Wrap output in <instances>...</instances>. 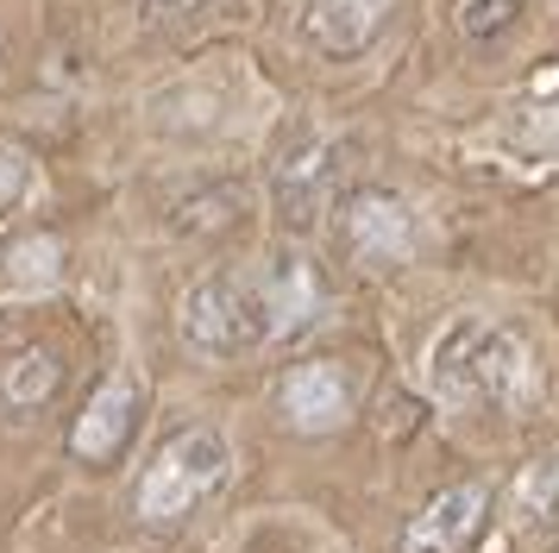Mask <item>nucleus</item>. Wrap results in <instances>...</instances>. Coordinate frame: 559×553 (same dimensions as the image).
I'll list each match as a JSON object with an SVG mask.
<instances>
[{
	"mask_svg": "<svg viewBox=\"0 0 559 553\" xmlns=\"http://www.w3.org/2000/svg\"><path fill=\"white\" fill-rule=\"evenodd\" d=\"M314 308V283L302 264H283L271 276L252 271H214L182 296L177 333L202 358H246L264 340H277L283 327H296Z\"/></svg>",
	"mask_w": 559,
	"mask_h": 553,
	"instance_id": "1",
	"label": "nucleus"
},
{
	"mask_svg": "<svg viewBox=\"0 0 559 553\" xmlns=\"http://www.w3.org/2000/svg\"><path fill=\"white\" fill-rule=\"evenodd\" d=\"M428 384L459 409H528L540 397V365L509 321L453 315L428 346Z\"/></svg>",
	"mask_w": 559,
	"mask_h": 553,
	"instance_id": "2",
	"label": "nucleus"
},
{
	"mask_svg": "<svg viewBox=\"0 0 559 553\" xmlns=\"http://www.w3.org/2000/svg\"><path fill=\"white\" fill-rule=\"evenodd\" d=\"M227 466H233V447H227L221 427H189V434H177V440L152 459L145 484H139V516L164 522V516L195 509V503L227 478Z\"/></svg>",
	"mask_w": 559,
	"mask_h": 553,
	"instance_id": "3",
	"label": "nucleus"
},
{
	"mask_svg": "<svg viewBox=\"0 0 559 553\" xmlns=\"http://www.w3.org/2000/svg\"><path fill=\"white\" fill-rule=\"evenodd\" d=\"M340 239H346L353 258H365V264H403V258H415V246H421V226H415L403 196H390V189H358V196L340 208Z\"/></svg>",
	"mask_w": 559,
	"mask_h": 553,
	"instance_id": "4",
	"label": "nucleus"
},
{
	"mask_svg": "<svg viewBox=\"0 0 559 553\" xmlns=\"http://www.w3.org/2000/svg\"><path fill=\"white\" fill-rule=\"evenodd\" d=\"M383 13L390 0H296L289 32L314 57H358L383 32Z\"/></svg>",
	"mask_w": 559,
	"mask_h": 553,
	"instance_id": "5",
	"label": "nucleus"
},
{
	"mask_svg": "<svg viewBox=\"0 0 559 553\" xmlns=\"http://www.w3.org/2000/svg\"><path fill=\"white\" fill-rule=\"evenodd\" d=\"M132 415H139V377L132 372H114L95 390V402L82 409V422L76 434H70V447H76V459H114V452L127 447V434H132Z\"/></svg>",
	"mask_w": 559,
	"mask_h": 553,
	"instance_id": "6",
	"label": "nucleus"
},
{
	"mask_svg": "<svg viewBox=\"0 0 559 553\" xmlns=\"http://www.w3.org/2000/svg\"><path fill=\"white\" fill-rule=\"evenodd\" d=\"M346 377L333 372L328 358H308L283 377V422L302 427V434H328V427L346 422Z\"/></svg>",
	"mask_w": 559,
	"mask_h": 553,
	"instance_id": "7",
	"label": "nucleus"
},
{
	"mask_svg": "<svg viewBox=\"0 0 559 553\" xmlns=\"http://www.w3.org/2000/svg\"><path fill=\"white\" fill-rule=\"evenodd\" d=\"M484 491L478 484H459V491H440V497L408 522V553H459L484 522Z\"/></svg>",
	"mask_w": 559,
	"mask_h": 553,
	"instance_id": "8",
	"label": "nucleus"
},
{
	"mask_svg": "<svg viewBox=\"0 0 559 553\" xmlns=\"http://www.w3.org/2000/svg\"><path fill=\"white\" fill-rule=\"evenodd\" d=\"M515 528L522 534H559V459H540L515 478Z\"/></svg>",
	"mask_w": 559,
	"mask_h": 553,
	"instance_id": "9",
	"label": "nucleus"
},
{
	"mask_svg": "<svg viewBox=\"0 0 559 553\" xmlns=\"http://www.w3.org/2000/svg\"><path fill=\"white\" fill-rule=\"evenodd\" d=\"M57 390V358L51 352H13L7 365H0V397L32 409V402H45Z\"/></svg>",
	"mask_w": 559,
	"mask_h": 553,
	"instance_id": "10",
	"label": "nucleus"
},
{
	"mask_svg": "<svg viewBox=\"0 0 559 553\" xmlns=\"http://www.w3.org/2000/svg\"><path fill=\"white\" fill-rule=\"evenodd\" d=\"M328 176V151L321 145H308V151H283V164H277V189L283 201H308V189Z\"/></svg>",
	"mask_w": 559,
	"mask_h": 553,
	"instance_id": "11",
	"label": "nucleus"
},
{
	"mask_svg": "<svg viewBox=\"0 0 559 553\" xmlns=\"http://www.w3.org/2000/svg\"><path fill=\"white\" fill-rule=\"evenodd\" d=\"M26 189H32V151L20 139H0V221L26 201Z\"/></svg>",
	"mask_w": 559,
	"mask_h": 553,
	"instance_id": "12",
	"label": "nucleus"
},
{
	"mask_svg": "<svg viewBox=\"0 0 559 553\" xmlns=\"http://www.w3.org/2000/svg\"><path fill=\"white\" fill-rule=\"evenodd\" d=\"M522 13H528L522 0H465V13H459V20H465V32H472V38H497V32H503V25H515Z\"/></svg>",
	"mask_w": 559,
	"mask_h": 553,
	"instance_id": "13",
	"label": "nucleus"
},
{
	"mask_svg": "<svg viewBox=\"0 0 559 553\" xmlns=\"http://www.w3.org/2000/svg\"><path fill=\"white\" fill-rule=\"evenodd\" d=\"M207 0H145V13L152 20H189V13H202Z\"/></svg>",
	"mask_w": 559,
	"mask_h": 553,
	"instance_id": "14",
	"label": "nucleus"
}]
</instances>
